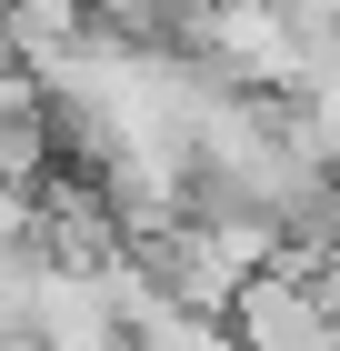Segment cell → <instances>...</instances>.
<instances>
[{
	"instance_id": "obj_3",
	"label": "cell",
	"mask_w": 340,
	"mask_h": 351,
	"mask_svg": "<svg viewBox=\"0 0 340 351\" xmlns=\"http://www.w3.org/2000/svg\"><path fill=\"white\" fill-rule=\"evenodd\" d=\"M60 101L30 71H10L0 81V191H40V181H60Z\"/></svg>"
},
{
	"instance_id": "obj_5",
	"label": "cell",
	"mask_w": 340,
	"mask_h": 351,
	"mask_svg": "<svg viewBox=\"0 0 340 351\" xmlns=\"http://www.w3.org/2000/svg\"><path fill=\"white\" fill-rule=\"evenodd\" d=\"M330 30H340V0H330Z\"/></svg>"
},
{
	"instance_id": "obj_1",
	"label": "cell",
	"mask_w": 340,
	"mask_h": 351,
	"mask_svg": "<svg viewBox=\"0 0 340 351\" xmlns=\"http://www.w3.org/2000/svg\"><path fill=\"white\" fill-rule=\"evenodd\" d=\"M311 271H320V261L280 251V261L240 291L231 341H240V351H340V311H330V291H320Z\"/></svg>"
},
{
	"instance_id": "obj_4",
	"label": "cell",
	"mask_w": 340,
	"mask_h": 351,
	"mask_svg": "<svg viewBox=\"0 0 340 351\" xmlns=\"http://www.w3.org/2000/svg\"><path fill=\"white\" fill-rule=\"evenodd\" d=\"M311 131H320V161L340 171V90H320V101H311Z\"/></svg>"
},
{
	"instance_id": "obj_2",
	"label": "cell",
	"mask_w": 340,
	"mask_h": 351,
	"mask_svg": "<svg viewBox=\"0 0 340 351\" xmlns=\"http://www.w3.org/2000/svg\"><path fill=\"white\" fill-rule=\"evenodd\" d=\"M30 341L40 351H120V311H110V281L101 271H40L30 291Z\"/></svg>"
}]
</instances>
